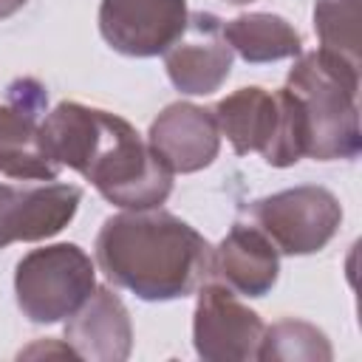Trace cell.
I'll use <instances>...</instances> for the list:
<instances>
[{
	"instance_id": "obj_1",
	"label": "cell",
	"mask_w": 362,
	"mask_h": 362,
	"mask_svg": "<svg viewBox=\"0 0 362 362\" xmlns=\"http://www.w3.org/2000/svg\"><path fill=\"white\" fill-rule=\"evenodd\" d=\"M42 139L59 167L76 170L113 206L153 209L173 192V173L150 150L147 139L116 113L59 102L42 119Z\"/></svg>"
},
{
	"instance_id": "obj_17",
	"label": "cell",
	"mask_w": 362,
	"mask_h": 362,
	"mask_svg": "<svg viewBox=\"0 0 362 362\" xmlns=\"http://www.w3.org/2000/svg\"><path fill=\"white\" fill-rule=\"evenodd\" d=\"M359 17L362 0H317L314 31L320 37V48L359 65Z\"/></svg>"
},
{
	"instance_id": "obj_2",
	"label": "cell",
	"mask_w": 362,
	"mask_h": 362,
	"mask_svg": "<svg viewBox=\"0 0 362 362\" xmlns=\"http://www.w3.org/2000/svg\"><path fill=\"white\" fill-rule=\"evenodd\" d=\"M93 252L113 286L147 303L189 297L212 274L209 240L158 206L110 215L96 235Z\"/></svg>"
},
{
	"instance_id": "obj_18",
	"label": "cell",
	"mask_w": 362,
	"mask_h": 362,
	"mask_svg": "<svg viewBox=\"0 0 362 362\" xmlns=\"http://www.w3.org/2000/svg\"><path fill=\"white\" fill-rule=\"evenodd\" d=\"M25 3H28V0H0V20H6V17H11V14H17Z\"/></svg>"
},
{
	"instance_id": "obj_8",
	"label": "cell",
	"mask_w": 362,
	"mask_h": 362,
	"mask_svg": "<svg viewBox=\"0 0 362 362\" xmlns=\"http://www.w3.org/2000/svg\"><path fill=\"white\" fill-rule=\"evenodd\" d=\"M187 0H102L99 34L124 57H158L187 28Z\"/></svg>"
},
{
	"instance_id": "obj_11",
	"label": "cell",
	"mask_w": 362,
	"mask_h": 362,
	"mask_svg": "<svg viewBox=\"0 0 362 362\" xmlns=\"http://www.w3.org/2000/svg\"><path fill=\"white\" fill-rule=\"evenodd\" d=\"M45 90L28 79V90L0 105V173L20 181H57L59 164L51 158L40 110Z\"/></svg>"
},
{
	"instance_id": "obj_15",
	"label": "cell",
	"mask_w": 362,
	"mask_h": 362,
	"mask_svg": "<svg viewBox=\"0 0 362 362\" xmlns=\"http://www.w3.org/2000/svg\"><path fill=\"white\" fill-rule=\"evenodd\" d=\"M223 37L232 45V51L252 65L277 62V59L303 54L300 31L286 17L272 14V11L238 14L235 20L223 23Z\"/></svg>"
},
{
	"instance_id": "obj_6",
	"label": "cell",
	"mask_w": 362,
	"mask_h": 362,
	"mask_svg": "<svg viewBox=\"0 0 362 362\" xmlns=\"http://www.w3.org/2000/svg\"><path fill=\"white\" fill-rule=\"evenodd\" d=\"M249 218L280 255H314L339 232L342 204L331 189L303 184L252 201Z\"/></svg>"
},
{
	"instance_id": "obj_16",
	"label": "cell",
	"mask_w": 362,
	"mask_h": 362,
	"mask_svg": "<svg viewBox=\"0 0 362 362\" xmlns=\"http://www.w3.org/2000/svg\"><path fill=\"white\" fill-rule=\"evenodd\" d=\"M257 359H305V362H331L334 351L328 337L303 320H280L269 328H263V339L257 345Z\"/></svg>"
},
{
	"instance_id": "obj_10",
	"label": "cell",
	"mask_w": 362,
	"mask_h": 362,
	"mask_svg": "<svg viewBox=\"0 0 362 362\" xmlns=\"http://www.w3.org/2000/svg\"><path fill=\"white\" fill-rule=\"evenodd\" d=\"M82 201V189L74 184H0V249L14 240H45L62 232Z\"/></svg>"
},
{
	"instance_id": "obj_12",
	"label": "cell",
	"mask_w": 362,
	"mask_h": 362,
	"mask_svg": "<svg viewBox=\"0 0 362 362\" xmlns=\"http://www.w3.org/2000/svg\"><path fill=\"white\" fill-rule=\"evenodd\" d=\"M147 144L173 175L198 173L218 158L221 130L212 110L192 102H173L153 119Z\"/></svg>"
},
{
	"instance_id": "obj_4",
	"label": "cell",
	"mask_w": 362,
	"mask_h": 362,
	"mask_svg": "<svg viewBox=\"0 0 362 362\" xmlns=\"http://www.w3.org/2000/svg\"><path fill=\"white\" fill-rule=\"evenodd\" d=\"M212 113L221 136L229 139L238 156L260 153L272 167H291L305 156L303 116L286 88H238L235 93L223 96Z\"/></svg>"
},
{
	"instance_id": "obj_9",
	"label": "cell",
	"mask_w": 362,
	"mask_h": 362,
	"mask_svg": "<svg viewBox=\"0 0 362 362\" xmlns=\"http://www.w3.org/2000/svg\"><path fill=\"white\" fill-rule=\"evenodd\" d=\"M232 59L235 51L223 37V23L209 11L189 14L184 34L164 51L167 76L187 96L215 93L226 82Z\"/></svg>"
},
{
	"instance_id": "obj_13",
	"label": "cell",
	"mask_w": 362,
	"mask_h": 362,
	"mask_svg": "<svg viewBox=\"0 0 362 362\" xmlns=\"http://www.w3.org/2000/svg\"><path fill=\"white\" fill-rule=\"evenodd\" d=\"M65 342L79 359L124 362L133 351V322L122 297L107 286H96L93 294L68 317Z\"/></svg>"
},
{
	"instance_id": "obj_19",
	"label": "cell",
	"mask_w": 362,
	"mask_h": 362,
	"mask_svg": "<svg viewBox=\"0 0 362 362\" xmlns=\"http://www.w3.org/2000/svg\"><path fill=\"white\" fill-rule=\"evenodd\" d=\"M226 3H232V6H246V3H252V0H226Z\"/></svg>"
},
{
	"instance_id": "obj_7",
	"label": "cell",
	"mask_w": 362,
	"mask_h": 362,
	"mask_svg": "<svg viewBox=\"0 0 362 362\" xmlns=\"http://www.w3.org/2000/svg\"><path fill=\"white\" fill-rule=\"evenodd\" d=\"M263 320L243 305L223 283H204L192 314V345L206 362H243L257 359L263 339Z\"/></svg>"
},
{
	"instance_id": "obj_3",
	"label": "cell",
	"mask_w": 362,
	"mask_h": 362,
	"mask_svg": "<svg viewBox=\"0 0 362 362\" xmlns=\"http://www.w3.org/2000/svg\"><path fill=\"white\" fill-rule=\"evenodd\" d=\"M283 88L300 107L308 158L351 161L359 156V65L317 48L297 57Z\"/></svg>"
},
{
	"instance_id": "obj_5",
	"label": "cell",
	"mask_w": 362,
	"mask_h": 362,
	"mask_svg": "<svg viewBox=\"0 0 362 362\" xmlns=\"http://www.w3.org/2000/svg\"><path fill=\"white\" fill-rule=\"evenodd\" d=\"M96 288V269L85 249L76 243H51L31 249L17 260L14 297L37 325L68 320Z\"/></svg>"
},
{
	"instance_id": "obj_14",
	"label": "cell",
	"mask_w": 362,
	"mask_h": 362,
	"mask_svg": "<svg viewBox=\"0 0 362 362\" xmlns=\"http://www.w3.org/2000/svg\"><path fill=\"white\" fill-rule=\"evenodd\" d=\"M212 274L243 297H263L280 277V252L255 223H235L212 249Z\"/></svg>"
}]
</instances>
